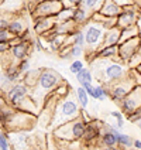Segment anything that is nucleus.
<instances>
[{
    "label": "nucleus",
    "mask_w": 141,
    "mask_h": 150,
    "mask_svg": "<svg viewBox=\"0 0 141 150\" xmlns=\"http://www.w3.org/2000/svg\"><path fill=\"white\" fill-rule=\"evenodd\" d=\"M20 76H21V72L18 71L17 65L16 67H8L7 69H6L4 75H3V83L14 82V81H17Z\"/></svg>",
    "instance_id": "nucleus-20"
},
{
    "label": "nucleus",
    "mask_w": 141,
    "mask_h": 150,
    "mask_svg": "<svg viewBox=\"0 0 141 150\" xmlns=\"http://www.w3.org/2000/svg\"><path fill=\"white\" fill-rule=\"evenodd\" d=\"M126 117H127V120H128V122L140 125V120H141V109H140V108H137L135 110L130 112L128 115H126Z\"/></svg>",
    "instance_id": "nucleus-28"
},
{
    "label": "nucleus",
    "mask_w": 141,
    "mask_h": 150,
    "mask_svg": "<svg viewBox=\"0 0 141 150\" xmlns=\"http://www.w3.org/2000/svg\"><path fill=\"white\" fill-rule=\"evenodd\" d=\"M117 4H120V6H124V4H131L134 3V0H114Z\"/></svg>",
    "instance_id": "nucleus-37"
},
{
    "label": "nucleus",
    "mask_w": 141,
    "mask_h": 150,
    "mask_svg": "<svg viewBox=\"0 0 141 150\" xmlns=\"http://www.w3.org/2000/svg\"><path fill=\"white\" fill-rule=\"evenodd\" d=\"M17 68H18V71H20L21 74H25V72H27V71L30 69V61H28L27 58L20 59V62H18Z\"/></svg>",
    "instance_id": "nucleus-31"
},
{
    "label": "nucleus",
    "mask_w": 141,
    "mask_h": 150,
    "mask_svg": "<svg viewBox=\"0 0 141 150\" xmlns=\"http://www.w3.org/2000/svg\"><path fill=\"white\" fill-rule=\"evenodd\" d=\"M85 133V123L79 119H72L69 122H65L62 125L54 127V137L58 142H76L82 139Z\"/></svg>",
    "instance_id": "nucleus-3"
},
{
    "label": "nucleus",
    "mask_w": 141,
    "mask_h": 150,
    "mask_svg": "<svg viewBox=\"0 0 141 150\" xmlns=\"http://www.w3.org/2000/svg\"><path fill=\"white\" fill-rule=\"evenodd\" d=\"M3 1H4V0H0V4H1V3H3Z\"/></svg>",
    "instance_id": "nucleus-39"
},
{
    "label": "nucleus",
    "mask_w": 141,
    "mask_h": 150,
    "mask_svg": "<svg viewBox=\"0 0 141 150\" xmlns=\"http://www.w3.org/2000/svg\"><path fill=\"white\" fill-rule=\"evenodd\" d=\"M74 93H75V99H76V102L79 103L81 109H86L89 106V100H90V98H89V95L86 93V91H85L83 86L79 85V86L74 91Z\"/></svg>",
    "instance_id": "nucleus-17"
},
{
    "label": "nucleus",
    "mask_w": 141,
    "mask_h": 150,
    "mask_svg": "<svg viewBox=\"0 0 141 150\" xmlns=\"http://www.w3.org/2000/svg\"><path fill=\"white\" fill-rule=\"evenodd\" d=\"M109 98V86L105 83H99L93 86V99L96 100H106Z\"/></svg>",
    "instance_id": "nucleus-19"
},
{
    "label": "nucleus",
    "mask_w": 141,
    "mask_h": 150,
    "mask_svg": "<svg viewBox=\"0 0 141 150\" xmlns=\"http://www.w3.org/2000/svg\"><path fill=\"white\" fill-rule=\"evenodd\" d=\"M133 137L128 136V134L120 133L117 134V147H121V149H130L133 147Z\"/></svg>",
    "instance_id": "nucleus-23"
},
{
    "label": "nucleus",
    "mask_w": 141,
    "mask_h": 150,
    "mask_svg": "<svg viewBox=\"0 0 141 150\" xmlns=\"http://www.w3.org/2000/svg\"><path fill=\"white\" fill-rule=\"evenodd\" d=\"M138 50H140V35H135L133 38H128L117 44V57L126 64L127 59Z\"/></svg>",
    "instance_id": "nucleus-8"
},
{
    "label": "nucleus",
    "mask_w": 141,
    "mask_h": 150,
    "mask_svg": "<svg viewBox=\"0 0 141 150\" xmlns=\"http://www.w3.org/2000/svg\"><path fill=\"white\" fill-rule=\"evenodd\" d=\"M24 30H27V28H25V23L23 20H14V21L8 23L7 31L11 34V35H20Z\"/></svg>",
    "instance_id": "nucleus-21"
},
{
    "label": "nucleus",
    "mask_w": 141,
    "mask_h": 150,
    "mask_svg": "<svg viewBox=\"0 0 141 150\" xmlns=\"http://www.w3.org/2000/svg\"><path fill=\"white\" fill-rule=\"evenodd\" d=\"M25 96H28V85L27 83H16L7 91V99L13 108L18 109L20 103Z\"/></svg>",
    "instance_id": "nucleus-9"
},
{
    "label": "nucleus",
    "mask_w": 141,
    "mask_h": 150,
    "mask_svg": "<svg viewBox=\"0 0 141 150\" xmlns=\"http://www.w3.org/2000/svg\"><path fill=\"white\" fill-rule=\"evenodd\" d=\"M0 149H3V150L10 149V140H8V134L7 133H3L1 130H0Z\"/></svg>",
    "instance_id": "nucleus-30"
},
{
    "label": "nucleus",
    "mask_w": 141,
    "mask_h": 150,
    "mask_svg": "<svg viewBox=\"0 0 141 150\" xmlns=\"http://www.w3.org/2000/svg\"><path fill=\"white\" fill-rule=\"evenodd\" d=\"M120 11H121V6L117 4L114 0H103L102 1V6L98 10L99 14L107 16V17H117Z\"/></svg>",
    "instance_id": "nucleus-10"
},
{
    "label": "nucleus",
    "mask_w": 141,
    "mask_h": 150,
    "mask_svg": "<svg viewBox=\"0 0 141 150\" xmlns=\"http://www.w3.org/2000/svg\"><path fill=\"white\" fill-rule=\"evenodd\" d=\"M55 105L57 106L54 108V113H52V117H51L50 122L54 127L62 125L65 122H69L72 119H76L79 116L81 106L75 99V95H72V93H69L64 98H59Z\"/></svg>",
    "instance_id": "nucleus-2"
},
{
    "label": "nucleus",
    "mask_w": 141,
    "mask_h": 150,
    "mask_svg": "<svg viewBox=\"0 0 141 150\" xmlns=\"http://www.w3.org/2000/svg\"><path fill=\"white\" fill-rule=\"evenodd\" d=\"M75 76H76L78 83H79L81 86H83V85H86V83H92V81H93V71H92V69H88V68H83V69H81Z\"/></svg>",
    "instance_id": "nucleus-18"
},
{
    "label": "nucleus",
    "mask_w": 141,
    "mask_h": 150,
    "mask_svg": "<svg viewBox=\"0 0 141 150\" xmlns=\"http://www.w3.org/2000/svg\"><path fill=\"white\" fill-rule=\"evenodd\" d=\"M74 8L72 7H62L55 16V21H72Z\"/></svg>",
    "instance_id": "nucleus-22"
},
{
    "label": "nucleus",
    "mask_w": 141,
    "mask_h": 150,
    "mask_svg": "<svg viewBox=\"0 0 141 150\" xmlns=\"http://www.w3.org/2000/svg\"><path fill=\"white\" fill-rule=\"evenodd\" d=\"M90 64L96 72V78L99 79L100 83H105V85H110L124 78L128 72L124 62L119 57L110 61L106 58H95L90 61Z\"/></svg>",
    "instance_id": "nucleus-1"
},
{
    "label": "nucleus",
    "mask_w": 141,
    "mask_h": 150,
    "mask_svg": "<svg viewBox=\"0 0 141 150\" xmlns=\"http://www.w3.org/2000/svg\"><path fill=\"white\" fill-rule=\"evenodd\" d=\"M105 28L100 24L89 20V24L83 30L85 35V45L90 47V51H96L103 44V35H105Z\"/></svg>",
    "instance_id": "nucleus-4"
},
{
    "label": "nucleus",
    "mask_w": 141,
    "mask_h": 150,
    "mask_svg": "<svg viewBox=\"0 0 141 150\" xmlns=\"http://www.w3.org/2000/svg\"><path fill=\"white\" fill-rule=\"evenodd\" d=\"M133 146L135 147L137 150H140L141 149V142H140V139H134L133 140Z\"/></svg>",
    "instance_id": "nucleus-38"
},
{
    "label": "nucleus",
    "mask_w": 141,
    "mask_h": 150,
    "mask_svg": "<svg viewBox=\"0 0 141 150\" xmlns=\"http://www.w3.org/2000/svg\"><path fill=\"white\" fill-rule=\"evenodd\" d=\"M55 17H41V18H35V25L34 30L37 34H45L51 31L55 25Z\"/></svg>",
    "instance_id": "nucleus-11"
},
{
    "label": "nucleus",
    "mask_w": 141,
    "mask_h": 150,
    "mask_svg": "<svg viewBox=\"0 0 141 150\" xmlns=\"http://www.w3.org/2000/svg\"><path fill=\"white\" fill-rule=\"evenodd\" d=\"M35 48H37V51H42L44 50V44H42L41 38L38 37V38H35Z\"/></svg>",
    "instance_id": "nucleus-35"
},
{
    "label": "nucleus",
    "mask_w": 141,
    "mask_h": 150,
    "mask_svg": "<svg viewBox=\"0 0 141 150\" xmlns=\"http://www.w3.org/2000/svg\"><path fill=\"white\" fill-rule=\"evenodd\" d=\"M110 116H113L116 119V126L119 129H123V126H124V113L123 112H120V110H112L110 112Z\"/></svg>",
    "instance_id": "nucleus-27"
},
{
    "label": "nucleus",
    "mask_w": 141,
    "mask_h": 150,
    "mask_svg": "<svg viewBox=\"0 0 141 150\" xmlns=\"http://www.w3.org/2000/svg\"><path fill=\"white\" fill-rule=\"evenodd\" d=\"M11 34L7 30H0V42H10Z\"/></svg>",
    "instance_id": "nucleus-32"
},
{
    "label": "nucleus",
    "mask_w": 141,
    "mask_h": 150,
    "mask_svg": "<svg viewBox=\"0 0 141 150\" xmlns=\"http://www.w3.org/2000/svg\"><path fill=\"white\" fill-rule=\"evenodd\" d=\"M102 1L103 0H83V7L86 8L88 11H90V13H95V11H98L99 7L102 6Z\"/></svg>",
    "instance_id": "nucleus-25"
},
{
    "label": "nucleus",
    "mask_w": 141,
    "mask_h": 150,
    "mask_svg": "<svg viewBox=\"0 0 141 150\" xmlns=\"http://www.w3.org/2000/svg\"><path fill=\"white\" fill-rule=\"evenodd\" d=\"M30 45H33V42L30 41H18L14 45H10V51L13 54V57L16 59H23L28 55L30 52Z\"/></svg>",
    "instance_id": "nucleus-12"
},
{
    "label": "nucleus",
    "mask_w": 141,
    "mask_h": 150,
    "mask_svg": "<svg viewBox=\"0 0 141 150\" xmlns=\"http://www.w3.org/2000/svg\"><path fill=\"white\" fill-rule=\"evenodd\" d=\"M95 58H117V44L116 45H102L95 51Z\"/></svg>",
    "instance_id": "nucleus-14"
},
{
    "label": "nucleus",
    "mask_w": 141,
    "mask_h": 150,
    "mask_svg": "<svg viewBox=\"0 0 141 150\" xmlns=\"http://www.w3.org/2000/svg\"><path fill=\"white\" fill-rule=\"evenodd\" d=\"M71 38V44L74 45H79V47H85V35H83V30H76L75 28L72 33L68 35Z\"/></svg>",
    "instance_id": "nucleus-24"
},
{
    "label": "nucleus",
    "mask_w": 141,
    "mask_h": 150,
    "mask_svg": "<svg viewBox=\"0 0 141 150\" xmlns=\"http://www.w3.org/2000/svg\"><path fill=\"white\" fill-rule=\"evenodd\" d=\"M85 68V64H83V61H81L79 58H75L72 62H71V65H69V72L71 74L76 75L81 69H83Z\"/></svg>",
    "instance_id": "nucleus-26"
},
{
    "label": "nucleus",
    "mask_w": 141,
    "mask_h": 150,
    "mask_svg": "<svg viewBox=\"0 0 141 150\" xmlns=\"http://www.w3.org/2000/svg\"><path fill=\"white\" fill-rule=\"evenodd\" d=\"M10 45H11L10 42H0V54L10 50Z\"/></svg>",
    "instance_id": "nucleus-34"
},
{
    "label": "nucleus",
    "mask_w": 141,
    "mask_h": 150,
    "mask_svg": "<svg viewBox=\"0 0 141 150\" xmlns=\"http://www.w3.org/2000/svg\"><path fill=\"white\" fill-rule=\"evenodd\" d=\"M62 8V4L59 0H41L35 4L33 14L35 18L41 17H55L57 13Z\"/></svg>",
    "instance_id": "nucleus-6"
},
{
    "label": "nucleus",
    "mask_w": 141,
    "mask_h": 150,
    "mask_svg": "<svg viewBox=\"0 0 141 150\" xmlns=\"http://www.w3.org/2000/svg\"><path fill=\"white\" fill-rule=\"evenodd\" d=\"M119 40H120V28L114 25V27L105 31L102 45H116V44H119Z\"/></svg>",
    "instance_id": "nucleus-15"
},
{
    "label": "nucleus",
    "mask_w": 141,
    "mask_h": 150,
    "mask_svg": "<svg viewBox=\"0 0 141 150\" xmlns=\"http://www.w3.org/2000/svg\"><path fill=\"white\" fill-rule=\"evenodd\" d=\"M62 81H64V78L55 69H44L38 74V78H37L35 83L38 85L41 92H51L54 91Z\"/></svg>",
    "instance_id": "nucleus-5"
},
{
    "label": "nucleus",
    "mask_w": 141,
    "mask_h": 150,
    "mask_svg": "<svg viewBox=\"0 0 141 150\" xmlns=\"http://www.w3.org/2000/svg\"><path fill=\"white\" fill-rule=\"evenodd\" d=\"M61 1V4H62V7H79V6H82L83 4V0H59Z\"/></svg>",
    "instance_id": "nucleus-29"
},
{
    "label": "nucleus",
    "mask_w": 141,
    "mask_h": 150,
    "mask_svg": "<svg viewBox=\"0 0 141 150\" xmlns=\"http://www.w3.org/2000/svg\"><path fill=\"white\" fill-rule=\"evenodd\" d=\"M83 88H85L86 93L89 95V98H93V85L92 83H86V85H83Z\"/></svg>",
    "instance_id": "nucleus-33"
},
{
    "label": "nucleus",
    "mask_w": 141,
    "mask_h": 150,
    "mask_svg": "<svg viewBox=\"0 0 141 150\" xmlns=\"http://www.w3.org/2000/svg\"><path fill=\"white\" fill-rule=\"evenodd\" d=\"M90 20V11H88L83 6H79V7L74 8V16H72V21L75 24H83L86 21Z\"/></svg>",
    "instance_id": "nucleus-16"
},
{
    "label": "nucleus",
    "mask_w": 141,
    "mask_h": 150,
    "mask_svg": "<svg viewBox=\"0 0 141 150\" xmlns=\"http://www.w3.org/2000/svg\"><path fill=\"white\" fill-rule=\"evenodd\" d=\"M100 142L103 144V147H107V149H116L117 147V136L109 130L107 125H105V130L100 132Z\"/></svg>",
    "instance_id": "nucleus-13"
},
{
    "label": "nucleus",
    "mask_w": 141,
    "mask_h": 150,
    "mask_svg": "<svg viewBox=\"0 0 141 150\" xmlns=\"http://www.w3.org/2000/svg\"><path fill=\"white\" fill-rule=\"evenodd\" d=\"M119 103H120L121 112L124 115H128L130 112H133L137 108H140V103H141V85L140 83L138 85H134L133 89L128 92Z\"/></svg>",
    "instance_id": "nucleus-7"
},
{
    "label": "nucleus",
    "mask_w": 141,
    "mask_h": 150,
    "mask_svg": "<svg viewBox=\"0 0 141 150\" xmlns=\"http://www.w3.org/2000/svg\"><path fill=\"white\" fill-rule=\"evenodd\" d=\"M8 21L6 18H0V30H7Z\"/></svg>",
    "instance_id": "nucleus-36"
}]
</instances>
